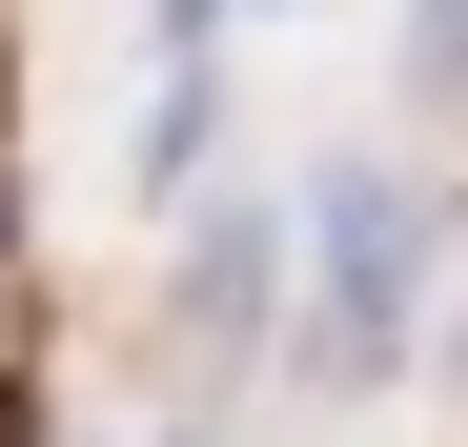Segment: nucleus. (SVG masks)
Returning <instances> with one entry per match:
<instances>
[{
	"label": "nucleus",
	"instance_id": "nucleus-1",
	"mask_svg": "<svg viewBox=\"0 0 468 447\" xmlns=\"http://www.w3.org/2000/svg\"><path fill=\"white\" fill-rule=\"evenodd\" d=\"M305 265H326V285H305V346L367 387V366L408 346V306H428V203H408V163H346L326 203H305Z\"/></svg>",
	"mask_w": 468,
	"mask_h": 447
}]
</instances>
